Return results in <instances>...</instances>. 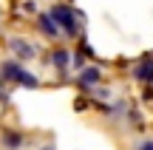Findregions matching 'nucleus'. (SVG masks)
Segmentation results:
<instances>
[{
  "instance_id": "obj_1",
  "label": "nucleus",
  "mask_w": 153,
  "mask_h": 150,
  "mask_svg": "<svg viewBox=\"0 0 153 150\" xmlns=\"http://www.w3.org/2000/svg\"><path fill=\"white\" fill-rule=\"evenodd\" d=\"M48 17L54 20L57 28H62V31L68 34V37H76V31H79V14H76V11H71L62 3H57V6H51Z\"/></svg>"
},
{
  "instance_id": "obj_2",
  "label": "nucleus",
  "mask_w": 153,
  "mask_h": 150,
  "mask_svg": "<svg viewBox=\"0 0 153 150\" xmlns=\"http://www.w3.org/2000/svg\"><path fill=\"white\" fill-rule=\"evenodd\" d=\"M0 77H3V79H11V82L23 85V88H37V77H31V74H28L26 68L20 65V62H14V60L3 62V68H0Z\"/></svg>"
},
{
  "instance_id": "obj_3",
  "label": "nucleus",
  "mask_w": 153,
  "mask_h": 150,
  "mask_svg": "<svg viewBox=\"0 0 153 150\" xmlns=\"http://www.w3.org/2000/svg\"><path fill=\"white\" fill-rule=\"evenodd\" d=\"M133 77H136L139 82L150 85V79H153V60H150V57H142V62L136 65V71H133Z\"/></svg>"
},
{
  "instance_id": "obj_4",
  "label": "nucleus",
  "mask_w": 153,
  "mask_h": 150,
  "mask_svg": "<svg viewBox=\"0 0 153 150\" xmlns=\"http://www.w3.org/2000/svg\"><path fill=\"white\" fill-rule=\"evenodd\" d=\"M99 82V68H85V71L79 74V88L82 91H91V85Z\"/></svg>"
},
{
  "instance_id": "obj_5",
  "label": "nucleus",
  "mask_w": 153,
  "mask_h": 150,
  "mask_svg": "<svg viewBox=\"0 0 153 150\" xmlns=\"http://www.w3.org/2000/svg\"><path fill=\"white\" fill-rule=\"evenodd\" d=\"M51 62H54V68H57L60 74H65V71H68V62H71V57H68L65 48H57L54 54H51Z\"/></svg>"
},
{
  "instance_id": "obj_6",
  "label": "nucleus",
  "mask_w": 153,
  "mask_h": 150,
  "mask_svg": "<svg viewBox=\"0 0 153 150\" xmlns=\"http://www.w3.org/2000/svg\"><path fill=\"white\" fill-rule=\"evenodd\" d=\"M11 48H14V54L20 57V60H28V57H34V48L26 43V40H11Z\"/></svg>"
},
{
  "instance_id": "obj_7",
  "label": "nucleus",
  "mask_w": 153,
  "mask_h": 150,
  "mask_svg": "<svg viewBox=\"0 0 153 150\" xmlns=\"http://www.w3.org/2000/svg\"><path fill=\"white\" fill-rule=\"evenodd\" d=\"M37 26H40V31H43V34H48V37H57V31H60L48 14H40V17H37Z\"/></svg>"
},
{
  "instance_id": "obj_8",
  "label": "nucleus",
  "mask_w": 153,
  "mask_h": 150,
  "mask_svg": "<svg viewBox=\"0 0 153 150\" xmlns=\"http://www.w3.org/2000/svg\"><path fill=\"white\" fill-rule=\"evenodd\" d=\"M3 145L9 150H17V147H23V136L20 133H6L3 136Z\"/></svg>"
},
{
  "instance_id": "obj_9",
  "label": "nucleus",
  "mask_w": 153,
  "mask_h": 150,
  "mask_svg": "<svg viewBox=\"0 0 153 150\" xmlns=\"http://www.w3.org/2000/svg\"><path fill=\"white\" fill-rule=\"evenodd\" d=\"M139 150H153V142H150V139H145L142 145H139Z\"/></svg>"
},
{
  "instance_id": "obj_10",
  "label": "nucleus",
  "mask_w": 153,
  "mask_h": 150,
  "mask_svg": "<svg viewBox=\"0 0 153 150\" xmlns=\"http://www.w3.org/2000/svg\"><path fill=\"white\" fill-rule=\"evenodd\" d=\"M43 150H54V147H43Z\"/></svg>"
},
{
  "instance_id": "obj_11",
  "label": "nucleus",
  "mask_w": 153,
  "mask_h": 150,
  "mask_svg": "<svg viewBox=\"0 0 153 150\" xmlns=\"http://www.w3.org/2000/svg\"><path fill=\"white\" fill-rule=\"evenodd\" d=\"M0 82H3V77H0Z\"/></svg>"
}]
</instances>
